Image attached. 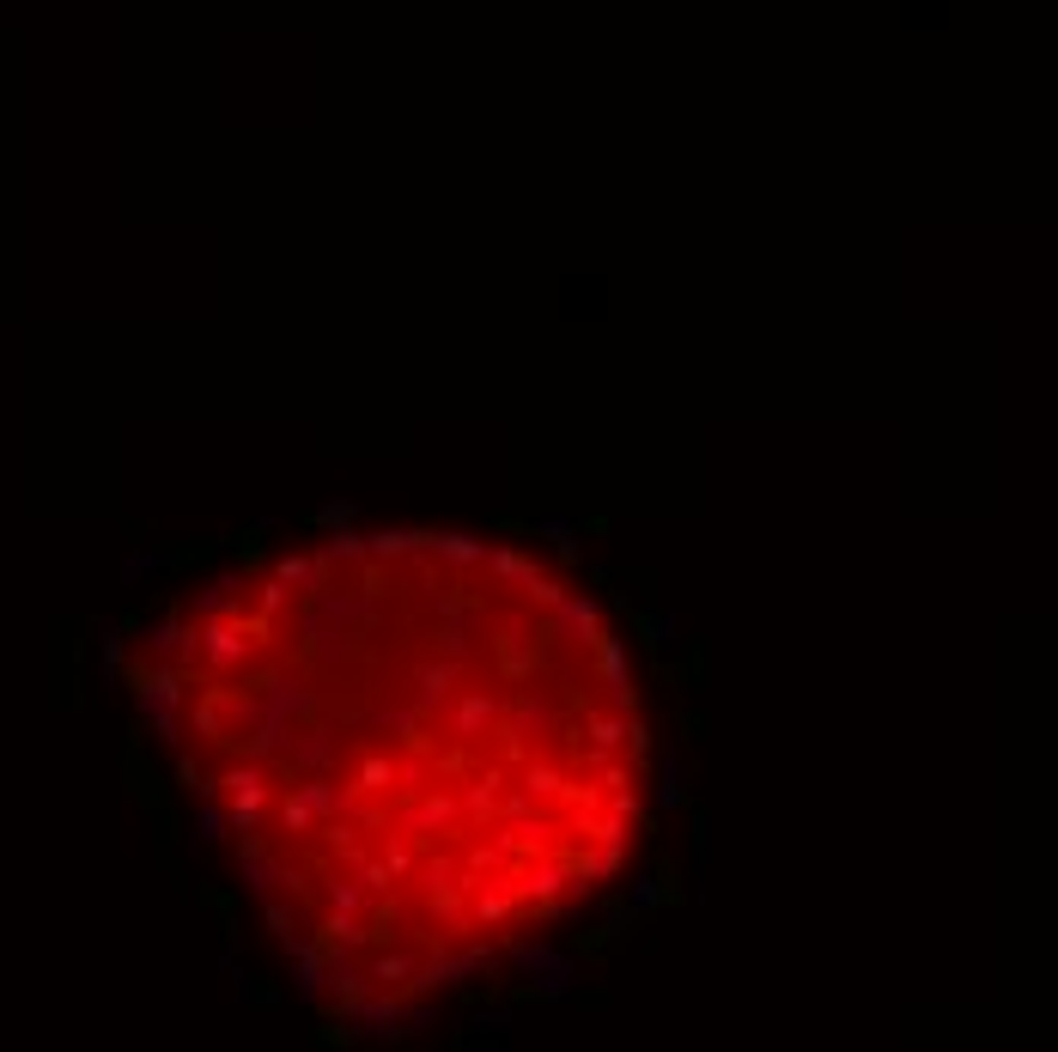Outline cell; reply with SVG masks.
I'll list each match as a JSON object with an SVG mask.
<instances>
[{"instance_id": "obj_1", "label": "cell", "mask_w": 1058, "mask_h": 1052, "mask_svg": "<svg viewBox=\"0 0 1058 1052\" xmlns=\"http://www.w3.org/2000/svg\"><path fill=\"white\" fill-rule=\"evenodd\" d=\"M146 657V724L329 1004H426L639 846L627 657L511 548L347 536L262 560L165 615Z\"/></svg>"}]
</instances>
